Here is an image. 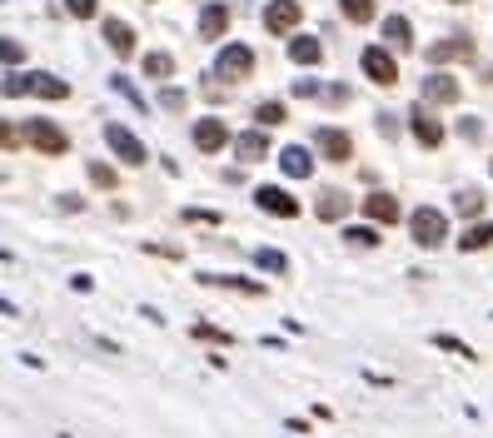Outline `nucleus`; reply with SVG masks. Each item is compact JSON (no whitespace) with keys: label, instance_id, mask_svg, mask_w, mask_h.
<instances>
[{"label":"nucleus","instance_id":"obj_1","mask_svg":"<svg viewBox=\"0 0 493 438\" xmlns=\"http://www.w3.org/2000/svg\"><path fill=\"white\" fill-rule=\"evenodd\" d=\"M409 239H414L418 250H439V244H449V214L433 210V204H418V210L409 214Z\"/></svg>","mask_w":493,"mask_h":438},{"label":"nucleus","instance_id":"obj_2","mask_svg":"<svg viewBox=\"0 0 493 438\" xmlns=\"http://www.w3.org/2000/svg\"><path fill=\"white\" fill-rule=\"evenodd\" d=\"M254 76V51L250 45H219V55H215V80H225V85H240V80H250Z\"/></svg>","mask_w":493,"mask_h":438},{"label":"nucleus","instance_id":"obj_3","mask_svg":"<svg viewBox=\"0 0 493 438\" xmlns=\"http://www.w3.org/2000/svg\"><path fill=\"white\" fill-rule=\"evenodd\" d=\"M105 145H110V155H115L120 164H130V170H139V164L150 160L145 139H139L135 130H125V125H105Z\"/></svg>","mask_w":493,"mask_h":438},{"label":"nucleus","instance_id":"obj_4","mask_svg":"<svg viewBox=\"0 0 493 438\" xmlns=\"http://www.w3.org/2000/svg\"><path fill=\"white\" fill-rule=\"evenodd\" d=\"M314 150H319V160H329V164H349L354 160V135L339 125H324V130H314Z\"/></svg>","mask_w":493,"mask_h":438},{"label":"nucleus","instance_id":"obj_5","mask_svg":"<svg viewBox=\"0 0 493 438\" xmlns=\"http://www.w3.org/2000/svg\"><path fill=\"white\" fill-rule=\"evenodd\" d=\"M254 204H259V214H269V219H299L304 214V204L279 185H259L254 189Z\"/></svg>","mask_w":493,"mask_h":438},{"label":"nucleus","instance_id":"obj_6","mask_svg":"<svg viewBox=\"0 0 493 438\" xmlns=\"http://www.w3.org/2000/svg\"><path fill=\"white\" fill-rule=\"evenodd\" d=\"M299 20H304L299 0H269V5H265V30H269V36H294Z\"/></svg>","mask_w":493,"mask_h":438},{"label":"nucleus","instance_id":"obj_7","mask_svg":"<svg viewBox=\"0 0 493 438\" xmlns=\"http://www.w3.org/2000/svg\"><path fill=\"white\" fill-rule=\"evenodd\" d=\"M359 65H364V76L374 80V85H399V60H394L389 51H384V45H369L364 55H359Z\"/></svg>","mask_w":493,"mask_h":438},{"label":"nucleus","instance_id":"obj_8","mask_svg":"<svg viewBox=\"0 0 493 438\" xmlns=\"http://www.w3.org/2000/svg\"><path fill=\"white\" fill-rule=\"evenodd\" d=\"M190 139H195V150L200 155H219L229 145V125L219 120V115H204V120H195Z\"/></svg>","mask_w":493,"mask_h":438},{"label":"nucleus","instance_id":"obj_9","mask_svg":"<svg viewBox=\"0 0 493 438\" xmlns=\"http://www.w3.org/2000/svg\"><path fill=\"white\" fill-rule=\"evenodd\" d=\"M26 139L36 145L40 155H65V150H70V135H65L55 120H30V125H26Z\"/></svg>","mask_w":493,"mask_h":438},{"label":"nucleus","instance_id":"obj_10","mask_svg":"<svg viewBox=\"0 0 493 438\" xmlns=\"http://www.w3.org/2000/svg\"><path fill=\"white\" fill-rule=\"evenodd\" d=\"M409 130H414V139L424 150H439L443 145V125H439V115H433L429 105H414V110H409Z\"/></svg>","mask_w":493,"mask_h":438},{"label":"nucleus","instance_id":"obj_11","mask_svg":"<svg viewBox=\"0 0 493 438\" xmlns=\"http://www.w3.org/2000/svg\"><path fill=\"white\" fill-rule=\"evenodd\" d=\"M204 289H229V294H244V299H265V279H244V275H215L204 269L200 275Z\"/></svg>","mask_w":493,"mask_h":438},{"label":"nucleus","instance_id":"obj_12","mask_svg":"<svg viewBox=\"0 0 493 438\" xmlns=\"http://www.w3.org/2000/svg\"><path fill=\"white\" fill-rule=\"evenodd\" d=\"M229 20H235V5L229 0H210L200 11V40H225Z\"/></svg>","mask_w":493,"mask_h":438},{"label":"nucleus","instance_id":"obj_13","mask_svg":"<svg viewBox=\"0 0 493 438\" xmlns=\"http://www.w3.org/2000/svg\"><path fill=\"white\" fill-rule=\"evenodd\" d=\"M229 145H235L240 164H259V160H269V135H265L259 125H254V130H240V135H229Z\"/></svg>","mask_w":493,"mask_h":438},{"label":"nucleus","instance_id":"obj_14","mask_svg":"<svg viewBox=\"0 0 493 438\" xmlns=\"http://www.w3.org/2000/svg\"><path fill=\"white\" fill-rule=\"evenodd\" d=\"M424 55H429V65H454V60H473L479 51H473L468 36H449V40H439V45H429Z\"/></svg>","mask_w":493,"mask_h":438},{"label":"nucleus","instance_id":"obj_15","mask_svg":"<svg viewBox=\"0 0 493 438\" xmlns=\"http://www.w3.org/2000/svg\"><path fill=\"white\" fill-rule=\"evenodd\" d=\"M359 210H364L374 225H399V214H404L389 189H374V195H364V200H359Z\"/></svg>","mask_w":493,"mask_h":438},{"label":"nucleus","instance_id":"obj_16","mask_svg":"<svg viewBox=\"0 0 493 438\" xmlns=\"http://www.w3.org/2000/svg\"><path fill=\"white\" fill-rule=\"evenodd\" d=\"M100 36H105V45H110V51L120 55V60H125V55H135V26H130V20L110 15V20L100 26Z\"/></svg>","mask_w":493,"mask_h":438},{"label":"nucleus","instance_id":"obj_17","mask_svg":"<svg viewBox=\"0 0 493 438\" xmlns=\"http://www.w3.org/2000/svg\"><path fill=\"white\" fill-rule=\"evenodd\" d=\"M354 210V200L344 195V189H319V200H314V214L324 219V225H339L344 214Z\"/></svg>","mask_w":493,"mask_h":438},{"label":"nucleus","instance_id":"obj_18","mask_svg":"<svg viewBox=\"0 0 493 438\" xmlns=\"http://www.w3.org/2000/svg\"><path fill=\"white\" fill-rule=\"evenodd\" d=\"M279 170L290 179H309L314 175V155L304 150V145H284V150H279Z\"/></svg>","mask_w":493,"mask_h":438},{"label":"nucleus","instance_id":"obj_19","mask_svg":"<svg viewBox=\"0 0 493 438\" xmlns=\"http://www.w3.org/2000/svg\"><path fill=\"white\" fill-rule=\"evenodd\" d=\"M384 51H414V26H409V15H384Z\"/></svg>","mask_w":493,"mask_h":438},{"label":"nucleus","instance_id":"obj_20","mask_svg":"<svg viewBox=\"0 0 493 438\" xmlns=\"http://www.w3.org/2000/svg\"><path fill=\"white\" fill-rule=\"evenodd\" d=\"M458 100V80L454 76H429L424 80V105H454Z\"/></svg>","mask_w":493,"mask_h":438},{"label":"nucleus","instance_id":"obj_21","mask_svg":"<svg viewBox=\"0 0 493 438\" xmlns=\"http://www.w3.org/2000/svg\"><path fill=\"white\" fill-rule=\"evenodd\" d=\"M290 60L294 65H319V60H324L319 36H290Z\"/></svg>","mask_w":493,"mask_h":438},{"label":"nucleus","instance_id":"obj_22","mask_svg":"<svg viewBox=\"0 0 493 438\" xmlns=\"http://www.w3.org/2000/svg\"><path fill=\"white\" fill-rule=\"evenodd\" d=\"M284 120H290V105L284 100H259L254 105V125L259 130H274V125H284Z\"/></svg>","mask_w":493,"mask_h":438},{"label":"nucleus","instance_id":"obj_23","mask_svg":"<svg viewBox=\"0 0 493 438\" xmlns=\"http://www.w3.org/2000/svg\"><path fill=\"white\" fill-rule=\"evenodd\" d=\"M30 95H40V100H70V85L60 76H30Z\"/></svg>","mask_w":493,"mask_h":438},{"label":"nucleus","instance_id":"obj_24","mask_svg":"<svg viewBox=\"0 0 493 438\" xmlns=\"http://www.w3.org/2000/svg\"><path fill=\"white\" fill-rule=\"evenodd\" d=\"M489 244H493V225H489V219H483V225H468L464 235H458V250H464V254H479V250H489Z\"/></svg>","mask_w":493,"mask_h":438},{"label":"nucleus","instance_id":"obj_25","mask_svg":"<svg viewBox=\"0 0 493 438\" xmlns=\"http://www.w3.org/2000/svg\"><path fill=\"white\" fill-rule=\"evenodd\" d=\"M344 239H349L354 250H379L384 244V235L374 225H344Z\"/></svg>","mask_w":493,"mask_h":438},{"label":"nucleus","instance_id":"obj_26","mask_svg":"<svg viewBox=\"0 0 493 438\" xmlns=\"http://www.w3.org/2000/svg\"><path fill=\"white\" fill-rule=\"evenodd\" d=\"M254 264H259L265 275H274V279L290 275V254H284V250H254Z\"/></svg>","mask_w":493,"mask_h":438},{"label":"nucleus","instance_id":"obj_27","mask_svg":"<svg viewBox=\"0 0 493 438\" xmlns=\"http://www.w3.org/2000/svg\"><path fill=\"white\" fill-rule=\"evenodd\" d=\"M145 76H150V80H170V76H175V55H170V51H150V55H145Z\"/></svg>","mask_w":493,"mask_h":438},{"label":"nucleus","instance_id":"obj_28","mask_svg":"<svg viewBox=\"0 0 493 438\" xmlns=\"http://www.w3.org/2000/svg\"><path fill=\"white\" fill-rule=\"evenodd\" d=\"M195 338H204V344H219V349H229L235 344V334L229 329H219V324H204V319H195V329H190Z\"/></svg>","mask_w":493,"mask_h":438},{"label":"nucleus","instance_id":"obj_29","mask_svg":"<svg viewBox=\"0 0 493 438\" xmlns=\"http://www.w3.org/2000/svg\"><path fill=\"white\" fill-rule=\"evenodd\" d=\"M339 15L354 20V26H369L374 20V0H339Z\"/></svg>","mask_w":493,"mask_h":438},{"label":"nucleus","instance_id":"obj_30","mask_svg":"<svg viewBox=\"0 0 493 438\" xmlns=\"http://www.w3.org/2000/svg\"><path fill=\"white\" fill-rule=\"evenodd\" d=\"M429 344H433V349H443V354H458V359H468V363L479 359V354L468 349V344H464V338H458V334H433Z\"/></svg>","mask_w":493,"mask_h":438},{"label":"nucleus","instance_id":"obj_31","mask_svg":"<svg viewBox=\"0 0 493 438\" xmlns=\"http://www.w3.org/2000/svg\"><path fill=\"white\" fill-rule=\"evenodd\" d=\"M85 175H90V185H95V189H115V185H120V175H115V170H110L105 160H90V164H85Z\"/></svg>","mask_w":493,"mask_h":438},{"label":"nucleus","instance_id":"obj_32","mask_svg":"<svg viewBox=\"0 0 493 438\" xmlns=\"http://www.w3.org/2000/svg\"><path fill=\"white\" fill-rule=\"evenodd\" d=\"M0 95H11V100H15V95H30V76H26V70H11V76H0Z\"/></svg>","mask_w":493,"mask_h":438},{"label":"nucleus","instance_id":"obj_33","mask_svg":"<svg viewBox=\"0 0 493 438\" xmlns=\"http://www.w3.org/2000/svg\"><path fill=\"white\" fill-rule=\"evenodd\" d=\"M110 85H115V95H120V100H125V105H135V110H145V95H139V90H135V80H130V76H115Z\"/></svg>","mask_w":493,"mask_h":438},{"label":"nucleus","instance_id":"obj_34","mask_svg":"<svg viewBox=\"0 0 493 438\" xmlns=\"http://www.w3.org/2000/svg\"><path fill=\"white\" fill-rule=\"evenodd\" d=\"M454 210L464 214V219H473V214H483V195H479V189H458Z\"/></svg>","mask_w":493,"mask_h":438},{"label":"nucleus","instance_id":"obj_35","mask_svg":"<svg viewBox=\"0 0 493 438\" xmlns=\"http://www.w3.org/2000/svg\"><path fill=\"white\" fill-rule=\"evenodd\" d=\"M20 60H26V45L11 36H0V65H20Z\"/></svg>","mask_w":493,"mask_h":438},{"label":"nucleus","instance_id":"obj_36","mask_svg":"<svg viewBox=\"0 0 493 438\" xmlns=\"http://www.w3.org/2000/svg\"><path fill=\"white\" fill-rule=\"evenodd\" d=\"M160 105L179 115V110H185V90H179V85H164V90H160Z\"/></svg>","mask_w":493,"mask_h":438},{"label":"nucleus","instance_id":"obj_37","mask_svg":"<svg viewBox=\"0 0 493 438\" xmlns=\"http://www.w3.org/2000/svg\"><path fill=\"white\" fill-rule=\"evenodd\" d=\"M65 11L76 15V20H90V15L100 11V0H65Z\"/></svg>","mask_w":493,"mask_h":438},{"label":"nucleus","instance_id":"obj_38","mask_svg":"<svg viewBox=\"0 0 493 438\" xmlns=\"http://www.w3.org/2000/svg\"><path fill=\"white\" fill-rule=\"evenodd\" d=\"M185 219H190V225H219L215 210H185Z\"/></svg>","mask_w":493,"mask_h":438},{"label":"nucleus","instance_id":"obj_39","mask_svg":"<svg viewBox=\"0 0 493 438\" xmlns=\"http://www.w3.org/2000/svg\"><path fill=\"white\" fill-rule=\"evenodd\" d=\"M294 95H299V100H309V95H319V80H294Z\"/></svg>","mask_w":493,"mask_h":438},{"label":"nucleus","instance_id":"obj_40","mask_svg":"<svg viewBox=\"0 0 493 438\" xmlns=\"http://www.w3.org/2000/svg\"><path fill=\"white\" fill-rule=\"evenodd\" d=\"M145 254H164V259H179L175 244H145Z\"/></svg>","mask_w":493,"mask_h":438},{"label":"nucleus","instance_id":"obj_41","mask_svg":"<svg viewBox=\"0 0 493 438\" xmlns=\"http://www.w3.org/2000/svg\"><path fill=\"white\" fill-rule=\"evenodd\" d=\"M70 289H76V294H90V289H95V279H90V275H76V279H70Z\"/></svg>","mask_w":493,"mask_h":438},{"label":"nucleus","instance_id":"obj_42","mask_svg":"<svg viewBox=\"0 0 493 438\" xmlns=\"http://www.w3.org/2000/svg\"><path fill=\"white\" fill-rule=\"evenodd\" d=\"M139 319H150V324H164V314L155 304H139Z\"/></svg>","mask_w":493,"mask_h":438},{"label":"nucleus","instance_id":"obj_43","mask_svg":"<svg viewBox=\"0 0 493 438\" xmlns=\"http://www.w3.org/2000/svg\"><path fill=\"white\" fill-rule=\"evenodd\" d=\"M0 314H5V319H20V304H15V299H5V294H0Z\"/></svg>","mask_w":493,"mask_h":438},{"label":"nucleus","instance_id":"obj_44","mask_svg":"<svg viewBox=\"0 0 493 438\" xmlns=\"http://www.w3.org/2000/svg\"><path fill=\"white\" fill-rule=\"evenodd\" d=\"M11 145H15V130L5 125V120H0V150H11Z\"/></svg>","mask_w":493,"mask_h":438},{"label":"nucleus","instance_id":"obj_45","mask_svg":"<svg viewBox=\"0 0 493 438\" xmlns=\"http://www.w3.org/2000/svg\"><path fill=\"white\" fill-rule=\"evenodd\" d=\"M449 5H468V0H449Z\"/></svg>","mask_w":493,"mask_h":438},{"label":"nucleus","instance_id":"obj_46","mask_svg":"<svg viewBox=\"0 0 493 438\" xmlns=\"http://www.w3.org/2000/svg\"><path fill=\"white\" fill-rule=\"evenodd\" d=\"M55 438H76V434H55Z\"/></svg>","mask_w":493,"mask_h":438}]
</instances>
